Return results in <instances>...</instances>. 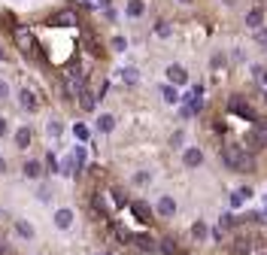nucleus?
<instances>
[{"label":"nucleus","instance_id":"4468645a","mask_svg":"<svg viewBox=\"0 0 267 255\" xmlns=\"http://www.w3.org/2000/svg\"><path fill=\"white\" fill-rule=\"evenodd\" d=\"M134 213H137V219H140V222H149V216H152V210L143 204V200H137V204H134Z\"/></svg>","mask_w":267,"mask_h":255},{"label":"nucleus","instance_id":"f8f14e48","mask_svg":"<svg viewBox=\"0 0 267 255\" xmlns=\"http://www.w3.org/2000/svg\"><path fill=\"white\" fill-rule=\"evenodd\" d=\"M15 146H19V149H28L30 146V131L28 128H19V131H15Z\"/></svg>","mask_w":267,"mask_h":255},{"label":"nucleus","instance_id":"c85d7f7f","mask_svg":"<svg viewBox=\"0 0 267 255\" xmlns=\"http://www.w3.org/2000/svg\"><path fill=\"white\" fill-rule=\"evenodd\" d=\"M182 140H185V134H182V131H176V134H173V146H179Z\"/></svg>","mask_w":267,"mask_h":255},{"label":"nucleus","instance_id":"f3484780","mask_svg":"<svg viewBox=\"0 0 267 255\" xmlns=\"http://www.w3.org/2000/svg\"><path fill=\"white\" fill-rule=\"evenodd\" d=\"M97 128H100V131H113V128H116V119H113L110 113H103V116L97 119Z\"/></svg>","mask_w":267,"mask_h":255},{"label":"nucleus","instance_id":"b1692460","mask_svg":"<svg viewBox=\"0 0 267 255\" xmlns=\"http://www.w3.org/2000/svg\"><path fill=\"white\" fill-rule=\"evenodd\" d=\"M15 228H19V234H22V237H33V228H30V225H25V222H19Z\"/></svg>","mask_w":267,"mask_h":255},{"label":"nucleus","instance_id":"a211bd4d","mask_svg":"<svg viewBox=\"0 0 267 255\" xmlns=\"http://www.w3.org/2000/svg\"><path fill=\"white\" fill-rule=\"evenodd\" d=\"M143 9H146V3H143V0H131V3H128V15H131V18L143 15Z\"/></svg>","mask_w":267,"mask_h":255},{"label":"nucleus","instance_id":"ddd939ff","mask_svg":"<svg viewBox=\"0 0 267 255\" xmlns=\"http://www.w3.org/2000/svg\"><path fill=\"white\" fill-rule=\"evenodd\" d=\"M19 97H22V106H25V109H37V106H40V100H37V97H33V91H28V88L22 91V95H19Z\"/></svg>","mask_w":267,"mask_h":255},{"label":"nucleus","instance_id":"f257e3e1","mask_svg":"<svg viewBox=\"0 0 267 255\" xmlns=\"http://www.w3.org/2000/svg\"><path fill=\"white\" fill-rule=\"evenodd\" d=\"M222 161L228 164L231 170H252V167H255L252 158H249L240 146H225V149H222Z\"/></svg>","mask_w":267,"mask_h":255},{"label":"nucleus","instance_id":"0eeeda50","mask_svg":"<svg viewBox=\"0 0 267 255\" xmlns=\"http://www.w3.org/2000/svg\"><path fill=\"white\" fill-rule=\"evenodd\" d=\"M182 161H185V167H201V164H204V152H201V149H194V146H191V149H185Z\"/></svg>","mask_w":267,"mask_h":255},{"label":"nucleus","instance_id":"bb28decb","mask_svg":"<svg viewBox=\"0 0 267 255\" xmlns=\"http://www.w3.org/2000/svg\"><path fill=\"white\" fill-rule=\"evenodd\" d=\"M49 134L58 137V134H61V125H58V122H49Z\"/></svg>","mask_w":267,"mask_h":255},{"label":"nucleus","instance_id":"cd10ccee","mask_svg":"<svg viewBox=\"0 0 267 255\" xmlns=\"http://www.w3.org/2000/svg\"><path fill=\"white\" fill-rule=\"evenodd\" d=\"M6 97H9V85L0 82V100H6Z\"/></svg>","mask_w":267,"mask_h":255},{"label":"nucleus","instance_id":"72a5a7b5","mask_svg":"<svg viewBox=\"0 0 267 255\" xmlns=\"http://www.w3.org/2000/svg\"><path fill=\"white\" fill-rule=\"evenodd\" d=\"M182 3H188V0H182Z\"/></svg>","mask_w":267,"mask_h":255},{"label":"nucleus","instance_id":"9d476101","mask_svg":"<svg viewBox=\"0 0 267 255\" xmlns=\"http://www.w3.org/2000/svg\"><path fill=\"white\" fill-rule=\"evenodd\" d=\"M249 197H252V189H237L234 194H231V207H243Z\"/></svg>","mask_w":267,"mask_h":255},{"label":"nucleus","instance_id":"6e6552de","mask_svg":"<svg viewBox=\"0 0 267 255\" xmlns=\"http://www.w3.org/2000/svg\"><path fill=\"white\" fill-rule=\"evenodd\" d=\"M173 213H176V200L164 194L161 200H158V216H164V219H167V216H173Z\"/></svg>","mask_w":267,"mask_h":255},{"label":"nucleus","instance_id":"9b49d317","mask_svg":"<svg viewBox=\"0 0 267 255\" xmlns=\"http://www.w3.org/2000/svg\"><path fill=\"white\" fill-rule=\"evenodd\" d=\"M55 225L58 228H70V225H73V213H70V210H58L55 213Z\"/></svg>","mask_w":267,"mask_h":255},{"label":"nucleus","instance_id":"7c9ffc66","mask_svg":"<svg viewBox=\"0 0 267 255\" xmlns=\"http://www.w3.org/2000/svg\"><path fill=\"white\" fill-rule=\"evenodd\" d=\"M3 134H6V122H3V119H0V137H3Z\"/></svg>","mask_w":267,"mask_h":255},{"label":"nucleus","instance_id":"c756f323","mask_svg":"<svg viewBox=\"0 0 267 255\" xmlns=\"http://www.w3.org/2000/svg\"><path fill=\"white\" fill-rule=\"evenodd\" d=\"M258 43H261V46H267V31H258Z\"/></svg>","mask_w":267,"mask_h":255},{"label":"nucleus","instance_id":"5701e85b","mask_svg":"<svg viewBox=\"0 0 267 255\" xmlns=\"http://www.w3.org/2000/svg\"><path fill=\"white\" fill-rule=\"evenodd\" d=\"M73 164H76V167H82V164H85V149H82V146H76V152H73Z\"/></svg>","mask_w":267,"mask_h":255},{"label":"nucleus","instance_id":"4be33fe9","mask_svg":"<svg viewBox=\"0 0 267 255\" xmlns=\"http://www.w3.org/2000/svg\"><path fill=\"white\" fill-rule=\"evenodd\" d=\"M121 79H124V82H137V70H134V67H124V70H121Z\"/></svg>","mask_w":267,"mask_h":255},{"label":"nucleus","instance_id":"7ed1b4c3","mask_svg":"<svg viewBox=\"0 0 267 255\" xmlns=\"http://www.w3.org/2000/svg\"><path fill=\"white\" fill-rule=\"evenodd\" d=\"M246 146H249L252 152L264 149V146H267V128H261V125L249 128V131H246Z\"/></svg>","mask_w":267,"mask_h":255},{"label":"nucleus","instance_id":"aec40b11","mask_svg":"<svg viewBox=\"0 0 267 255\" xmlns=\"http://www.w3.org/2000/svg\"><path fill=\"white\" fill-rule=\"evenodd\" d=\"M161 95H164V100H167V103H179V95H176V88H170V85H164V88H161Z\"/></svg>","mask_w":267,"mask_h":255},{"label":"nucleus","instance_id":"1a4fd4ad","mask_svg":"<svg viewBox=\"0 0 267 255\" xmlns=\"http://www.w3.org/2000/svg\"><path fill=\"white\" fill-rule=\"evenodd\" d=\"M231 109H234V113H240V116H246V119H252V122H258V116L252 113V106H249V103H240V100H231Z\"/></svg>","mask_w":267,"mask_h":255},{"label":"nucleus","instance_id":"f03ea898","mask_svg":"<svg viewBox=\"0 0 267 255\" xmlns=\"http://www.w3.org/2000/svg\"><path fill=\"white\" fill-rule=\"evenodd\" d=\"M15 43H19V49H22V55L25 58H37V40L30 36V31H25V28H19L15 31Z\"/></svg>","mask_w":267,"mask_h":255},{"label":"nucleus","instance_id":"20e7f679","mask_svg":"<svg viewBox=\"0 0 267 255\" xmlns=\"http://www.w3.org/2000/svg\"><path fill=\"white\" fill-rule=\"evenodd\" d=\"M82 91H85V85H82V70L73 67V70L67 73V95L76 97V95H82Z\"/></svg>","mask_w":267,"mask_h":255},{"label":"nucleus","instance_id":"dca6fc26","mask_svg":"<svg viewBox=\"0 0 267 255\" xmlns=\"http://www.w3.org/2000/svg\"><path fill=\"white\" fill-rule=\"evenodd\" d=\"M191 234H194V240H207V234H209V231H207V225L198 219V222L191 225Z\"/></svg>","mask_w":267,"mask_h":255},{"label":"nucleus","instance_id":"39448f33","mask_svg":"<svg viewBox=\"0 0 267 255\" xmlns=\"http://www.w3.org/2000/svg\"><path fill=\"white\" fill-rule=\"evenodd\" d=\"M52 25H58V28H70V25H79V22H76V12L64 9V12H58V15H52Z\"/></svg>","mask_w":267,"mask_h":255},{"label":"nucleus","instance_id":"6ab92c4d","mask_svg":"<svg viewBox=\"0 0 267 255\" xmlns=\"http://www.w3.org/2000/svg\"><path fill=\"white\" fill-rule=\"evenodd\" d=\"M261 15H264L261 9H249V15H246V25H249V28H258V25H261Z\"/></svg>","mask_w":267,"mask_h":255},{"label":"nucleus","instance_id":"2eb2a0df","mask_svg":"<svg viewBox=\"0 0 267 255\" xmlns=\"http://www.w3.org/2000/svg\"><path fill=\"white\" fill-rule=\"evenodd\" d=\"M40 173H43L40 161H28V164H25V176H28V179H37Z\"/></svg>","mask_w":267,"mask_h":255},{"label":"nucleus","instance_id":"412c9836","mask_svg":"<svg viewBox=\"0 0 267 255\" xmlns=\"http://www.w3.org/2000/svg\"><path fill=\"white\" fill-rule=\"evenodd\" d=\"M79 97H82V109H88V113H91V109H94V97L88 95V91H82Z\"/></svg>","mask_w":267,"mask_h":255},{"label":"nucleus","instance_id":"393cba45","mask_svg":"<svg viewBox=\"0 0 267 255\" xmlns=\"http://www.w3.org/2000/svg\"><path fill=\"white\" fill-rule=\"evenodd\" d=\"M155 33H158V36H170V28H167L164 22H158V28H155Z\"/></svg>","mask_w":267,"mask_h":255},{"label":"nucleus","instance_id":"a878e982","mask_svg":"<svg viewBox=\"0 0 267 255\" xmlns=\"http://www.w3.org/2000/svg\"><path fill=\"white\" fill-rule=\"evenodd\" d=\"M76 137H79V140H88V128H85V125H76Z\"/></svg>","mask_w":267,"mask_h":255},{"label":"nucleus","instance_id":"2f4dec72","mask_svg":"<svg viewBox=\"0 0 267 255\" xmlns=\"http://www.w3.org/2000/svg\"><path fill=\"white\" fill-rule=\"evenodd\" d=\"M3 167H6V164H3V158H0V170H3Z\"/></svg>","mask_w":267,"mask_h":255},{"label":"nucleus","instance_id":"423d86ee","mask_svg":"<svg viewBox=\"0 0 267 255\" xmlns=\"http://www.w3.org/2000/svg\"><path fill=\"white\" fill-rule=\"evenodd\" d=\"M167 79L176 82V85H182V82H188V73H185V67H179V64H170V67H167Z\"/></svg>","mask_w":267,"mask_h":255},{"label":"nucleus","instance_id":"473e14b6","mask_svg":"<svg viewBox=\"0 0 267 255\" xmlns=\"http://www.w3.org/2000/svg\"><path fill=\"white\" fill-rule=\"evenodd\" d=\"M0 58H3V49H0Z\"/></svg>","mask_w":267,"mask_h":255},{"label":"nucleus","instance_id":"f704fd0d","mask_svg":"<svg viewBox=\"0 0 267 255\" xmlns=\"http://www.w3.org/2000/svg\"><path fill=\"white\" fill-rule=\"evenodd\" d=\"M264 216H267V213H264ZM264 222H267V219H264Z\"/></svg>","mask_w":267,"mask_h":255}]
</instances>
